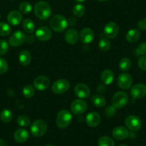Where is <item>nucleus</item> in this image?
<instances>
[{"mask_svg": "<svg viewBox=\"0 0 146 146\" xmlns=\"http://www.w3.org/2000/svg\"><path fill=\"white\" fill-rule=\"evenodd\" d=\"M34 12L36 17L42 20H45V19H48L51 15V7L46 2L40 1L35 5Z\"/></svg>", "mask_w": 146, "mask_h": 146, "instance_id": "obj_1", "label": "nucleus"}, {"mask_svg": "<svg viewBox=\"0 0 146 146\" xmlns=\"http://www.w3.org/2000/svg\"><path fill=\"white\" fill-rule=\"evenodd\" d=\"M50 26L54 32L60 33V32H64L67 29L68 26V22L64 16L57 15L51 18Z\"/></svg>", "mask_w": 146, "mask_h": 146, "instance_id": "obj_2", "label": "nucleus"}, {"mask_svg": "<svg viewBox=\"0 0 146 146\" xmlns=\"http://www.w3.org/2000/svg\"><path fill=\"white\" fill-rule=\"evenodd\" d=\"M72 120L71 113L67 110H62L57 114L56 117V124L61 129L66 128L70 125Z\"/></svg>", "mask_w": 146, "mask_h": 146, "instance_id": "obj_3", "label": "nucleus"}, {"mask_svg": "<svg viewBox=\"0 0 146 146\" xmlns=\"http://www.w3.org/2000/svg\"><path fill=\"white\" fill-rule=\"evenodd\" d=\"M47 130V125L44 120L39 119L31 125V133L35 137H40L44 135Z\"/></svg>", "mask_w": 146, "mask_h": 146, "instance_id": "obj_4", "label": "nucleus"}, {"mask_svg": "<svg viewBox=\"0 0 146 146\" xmlns=\"http://www.w3.org/2000/svg\"><path fill=\"white\" fill-rule=\"evenodd\" d=\"M129 98L125 92L120 91L115 94L112 98V105L116 109H122L128 103Z\"/></svg>", "mask_w": 146, "mask_h": 146, "instance_id": "obj_5", "label": "nucleus"}, {"mask_svg": "<svg viewBox=\"0 0 146 146\" xmlns=\"http://www.w3.org/2000/svg\"><path fill=\"white\" fill-rule=\"evenodd\" d=\"M70 84L69 81L65 79H60L54 82L52 85V90L54 93L60 95L64 94L69 90Z\"/></svg>", "mask_w": 146, "mask_h": 146, "instance_id": "obj_6", "label": "nucleus"}, {"mask_svg": "<svg viewBox=\"0 0 146 146\" xmlns=\"http://www.w3.org/2000/svg\"><path fill=\"white\" fill-rule=\"evenodd\" d=\"M119 33V27L115 22H110L105 26L103 29V34L106 38L114 39Z\"/></svg>", "mask_w": 146, "mask_h": 146, "instance_id": "obj_7", "label": "nucleus"}, {"mask_svg": "<svg viewBox=\"0 0 146 146\" xmlns=\"http://www.w3.org/2000/svg\"><path fill=\"white\" fill-rule=\"evenodd\" d=\"M88 108V105L86 102L82 100H75L71 103L70 110L72 113L74 115H81L85 113Z\"/></svg>", "mask_w": 146, "mask_h": 146, "instance_id": "obj_8", "label": "nucleus"}, {"mask_svg": "<svg viewBox=\"0 0 146 146\" xmlns=\"http://www.w3.org/2000/svg\"><path fill=\"white\" fill-rule=\"evenodd\" d=\"M26 41V35L22 31H16L10 36L9 44L12 47H19Z\"/></svg>", "mask_w": 146, "mask_h": 146, "instance_id": "obj_9", "label": "nucleus"}, {"mask_svg": "<svg viewBox=\"0 0 146 146\" xmlns=\"http://www.w3.org/2000/svg\"><path fill=\"white\" fill-rule=\"evenodd\" d=\"M133 80L128 73H122L117 78V85L122 90H128L133 85Z\"/></svg>", "mask_w": 146, "mask_h": 146, "instance_id": "obj_10", "label": "nucleus"}, {"mask_svg": "<svg viewBox=\"0 0 146 146\" xmlns=\"http://www.w3.org/2000/svg\"><path fill=\"white\" fill-rule=\"evenodd\" d=\"M125 125L129 130L132 131H137L142 127L141 120L135 115H129L125 119Z\"/></svg>", "mask_w": 146, "mask_h": 146, "instance_id": "obj_11", "label": "nucleus"}, {"mask_svg": "<svg viewBox=\"0 0 146 146\" xmlns=\"http://www.w3.org/2000/svg\"><path fill=\"white\" fill-rule=\"evenodd\" d=\"M50 81L48 78L43 75L36 77L33 82L34 88L38 91H44L50 87Z\"/></svg>", "mask_w": 146, "mask_h": 146, "instance_id": "obj_12", "label": "nucleus"}, {"mask_svg": "<svg viewBox=\"0 0 146 146\" xmlns=\"http://www.w3.org/2000/svg\"><path fill=\"white\" fill-rule=\"evenodd\" d=\"M130 95L135 100L144 98L146 95V85L141 83L134 85L130 90Z\"/></svg>", "mask_w": 146, "mask_h": 146, "instance_id": "obj_13", "label": "nucleus"}, {"mask_svg": "<svg viewBox=\"0 0 146 146\" xmlns=\"http://www.w3.org/2000/svg\"><path fill=\"white\" fill-rule=\"evenodd\" d=\"M75 93L77 96L81 99H86L90 96L91 91L89 87L84 83H79L75 87Z\"/></svg>", "mask_w": 146, "mask_h": 146, "instance_id": "obj_14", "label": "nucleus"}, {"mask_svg": "<svg viewBox=\"0 0 146 146\" xmlns=\"http://www.w3.org/2000/svg\"><path fill=\"white\" fill-rule=\"evenodd\" d=\"M52 31L47 27H41L36 31L35 36L38 40L42 42H47L52 37Z\"/></svg>", "mask_w": 146, "mask_h": 146, "instance_id": "obj_15", "label": "nucleus"}, {"mask_svg": "<svg viewBox=\"0 0 146 146\" xmlns=\"http://www.w3.org/2000/svg\"><path fill=\"white\" fill-rule=\"evenodd\" d=\"M95 34L90 28H84L80 33V40L83 44H90L93 41Z\"/></svg>", "mask_w": 146, "mask_h": 146, "instance_id": "obj_16", "label": "nucleus"}, {"mask_svg": "<svg viewBox=\"0 0 146 146\" xmlns=\"http://www.w3.org/2000/svg\"><path fill=\"white\" fill-rule=\"evenodd\" d=\"M113 137L117 140H123L129 136V131L127 128L123 126H118L113 129L112 132Z\"/></svg>", "mask_w": 146, "mask_h": 146, "instance_id": "obj_17", "label": "nucleus"}, {"mask_svg": "<svg viewBox=\"0 0 146 146\" xmlns=\"http://www.w3.org/2000/svg\"><path fill=\"white\" fill-rule=\"evenodd\" d=\"M86 123L88 126L92 127H97L101 123L100 115L98 113L92 112L86 116Z\"/></svg>", "mask_w": 146, "mask_h": 146, "instance_id": "obj_18", "label": "nucleus"}, {"mask_svg": "<svg viewBox=\"0 0 146 146\" xmlns=\"http://www.w3.org/2000/svg\"><path fill=\"white\" fill-rule=\"evenodd\" d=\"M65 41L70 44H75L79 40L78 32L75 29H70L66 32L64 35Z\"/></svg>", "mask_w": 146, "mask_h": 146, "instance_id": "obj_19", "label": "nucleus"}, {"mask_svg": "<svg viewBox=\"0 0 146 146\" xmlns=\"http://www.w3.org/2000/svg\"><path fill=\"white\" fill-rule=\"evenodd\" d=\"M7 21L11 25H13V26L19 25L22 21V14L18 11H12L8 14Z\"/></svg>", "mask_w": 146, "mask_h": 146, "instance_id": "obj_20", "label": "nucleus"}, {"mask_svg": "<svg viewBox=\"0 0 146 146\" xmlns=\"http://www.w3.org/2000/svg\"><path fill=\"white\" fill-rule=\"evenodd\" d=\"M29 138V133L25 129H18L14 134V139L19 143H25Z\"/></svg>", "mask_w": 146, "mask_h": 146, "instance_id": "obj_21", "label": "nucleus"}, {"mask_svg": "<svg viewBox=\"0 0 146 146\" xmlns=\"http://www.w3.org/2000/svg\"><path fill=\"white\" fill-rule=\"evenodd\" d=\"M100 78L104 85H109L114 80V73L110 70H105L101 73Z\"/></svg>", "mask_w": 146, "mask_h": 146, "instance_id": "obj_22", "label": "nucleus"}, {"mask_svg": "<svg viewBox=\"0 0 146 146\" xmlns=\"http://www.w3.org/2000/svg\"><path fill=\"white\" fill-rule=\"evenodd\" d=\"M140 33L137 29H130L126 34V40L130 43H135L137 42L140 39Z\"/></svg>", "mask_w": 146, "mask_h": 146, "instance_id": "obj_23", "label": "nucleus"}, {"mask_svg": "<svg viewBox=\"0 0 146 146\" xmlns=\"http://www.w3.org/2000/svg\"><path fill=\"white\" fill-rule=\"evenodd\" d=\"M32 60L31 53L27 50H22L19 55V61L22 65L27 66Z\"/></svg>", "mask_w": 146, "mask_h": 146, "instance_id": "obj_24", "label": "nucleus"}, {"mask_svg": "<svg viewBox=\"0 0 146 146\" xmlns=\"http://www.w3.org/2000/svg\"><path fill=\"white\" fill-rule=\"evenodd\" d=\"M92 104L97 108H103L106 105V100L100 95H95L91 98Z\"/></svg>", "mask_w": 146, "mask_h": 146, "instance_id": "obj_25", "label": "nucleus"}, {"mask_svg": "<svg viewBox=\"0 0 146 146\" xmlns=\"http://www.w3.org/2000/svg\"><path fill=\"white\" fill-rule=\"evenodd\" d=\"M22 27H23V29L25 32L28 34L33 33L35 29V23L30 19H25L22 22Z\"/></svg>", "mask_w": 146, "mask_h": 146, "instance_id": "obj_26", "label": "nucleus"}, {"mask_svg": "<svg viewBox=\"0 0 146 146\" xmlns=\"http://www.w3.org/2000/svg\"><path fill=\"white\" fill-rule=\"evenodd\" d=\"M13 118V114L12 111L8 109L3 110L1 113H0V119L3 123H10Z\"/></svg>", "mask_w": 146, "mask_h": 146, "instance_id": "obj_27", "label": "nucleus"}, {"mask_svg": "<svg viewBox=\"0 0 146 146\" xmlns=\"http://www.w3.org/2000/svg\"><path fill=\"white\" fill-rule=\"evenodd\" d=\"M85 12H86L85 7L82 4H78V5H75L72 9L73 15L76 17H82L85 14Z\"/></svg>", "mask_w": 146, "mask_h": 146, "instance_id": "obj_28", "label": "nucleus"}, {"mask_svg": "<svg viewBox=\"0 0 146 146\" xmlns=\"http://www.w3.org/2000/svg\"><path fill=\"white\" fill-rule=\"evenodd\" d=\"M98 146H115V143L111 137L102 136L98 140Z\"/></svg>", "mask_w": 146, "mask_h": 146, "instance_id": "obj_29", "label": "nucleus"}, {"mask_svg": "<svg viewBox=\"0 0 146 146\" xmlns=\"http://www.w3.org/2000/svg\"><path fill=\"white\" fill-rule=\"evenodd\" d=\"M132 65L131 60L128 58H123L119 62V68L122 71H127L130 69Z\"/></svg>", "mask_w": 146, "mask_h": 146, "instance_id": "obj_30", "label": "nucleus"}, {"mask_svg": "<svg viewBox=\"0 0 146 146\" xmlns=\"http://www.w3.org/2000/svg\"><path fill=\"white\" fill-rule=\"evenodd\" d=\"M17 123L19 126L21 127H28L29 125H31V120L29 119V117L27 115H19V117H17Z\"/></svg>", "mask_w": 146, "mask_h": 146, "instance_id": "obj_31", "label": "nucleus"}, {"mask_svg": "<svg viewBox=\"0 0 146 146\" xmlns=\"http://www.w3.org/2000/svg\"><path fill=\"white\" fill-rule=\"evenodd\" d=\"M12 32L10 26L5 22H0V36H5L9 35Z\"/></svg>", "mask_w": 146, "mask_h": 146, "instance_id": "obj_32", "label": "nucleus"}, {"mask_svg": "<svg viewBox=\"0 0 146 146\" xmlns=\"http://www.w3.org/2000/svg\"><path fill=\"white\" fill-rule=\"evenodd\" d=\"M32 7L29 2H23L19 5V10L20 12L23 14H29L32 12Z\"/></svg>", "mask_w": 146, "mask_h": 146, "instance_id": "obj_33", "label": "nucleus"}, {"mask_svg": "<svg viewBox=\"0 0 146 146\" xmlns=\"http://www.w3.org/2000/svg\"><path fill=\"white\" fill-rule=\"evenodd\" d=\"M110 42L108 38H102L99 42V47L100 50L103 52H107L110 49Z\"/></svg>", "mask_w": 146, "mask_h": 146, "instance_id": "obj_34", "label": "nucleus"}, {"mask_svg": "<svg viewBox=\"0 0 146 146\" xmlns=\"http://www.w3.org/2000/svg\"><path fill=\"white\" fill-rule=\"evenodd\" d=\"M22 94L25 98H31L35 95V89L32 85H26L22 90Z\"/></svg>", "mask_w": 146, "mask_h": 146, "instance_id": "obj_35", "label": "nucleus"}, {"mask_svg": "<svg viewBox=\"0 0 146 146\" xmlns=\"http://www.w3.org/2000/svg\"><path fill=\"white\" fill-rule=\"evenodd\" d=\"M9 50V44L4 40H0V55L5 54Z\"/></svg>", "mask_w": 146, "mask_h": 146, "instance_id": "obj_36", "label": "nucleus"}, {"mask_svg": "<svg viewBox=\"0 0 146 146\" xmlns=\"http://www.w3.org/2000/svg\"><path fill=\"white\" fill-rule=\"evenodd\" d=\"M116 112H117V109L115 108H114L113 105L112 106H108L105 110V115L107 117L110 118V117L115 115Z\"/></svg>", "mask_w": 146, "mask_h": 146, "instance_id": "obj_37", "label": "nucleus"}, {"mask_svg": "<svg viewBox=\"0 0 146 146\" xmlns=\"http://www.w3.org/2000/svg\"><path fill=\"white\" fill-rule=\"evenodd\" d=\"M8 63L5 59L0 57V75L5 74L8 70Z\"/></svg>", "mask_w": 146, "mask_h": 146, "instance_id": "obj_38", "label": "nucleus"}, {"mask_svg": "<svg viewBox=\"0 0 146 146\" xmlns=\"http://www.w3.org/2000/svg\"><path fill=\"white\" fill-rule=\"evenodd\" d=\"M135 52L137 55H143L146 54V42H143L137 47Z\"/></svg>", "mask_w": 146, "mask_h": 146, "instance_id": "obj_39", "label": "nucleus"}, {"mask_svg": "<svg viewBox=\"0 0 146 146\" xmlns=\"http://www.w3.org/2000/svg\"><path fill=\"white\" fill-rule=\"evenodd\" d=\"M138 66L141 70L146 71V55L140 57L138 60Z\"/></svg>", "mask_w": 146, "mask_h": 146, "instance_id": "obj_40", "label": "nucleus"}, {"mask_svg": "<svg viewBox=\"0 0 146 146\" xmlns=\"http://www.w3.org/2000/svg\"><path fill=\"white\" fill-rule=\"evenodd\" d=\"M137 27L141 30H146V17L137 22Z\"/></svg>", "mask_w": 146, "mask_h": 146, "instance_id": "obj_41", "label": "nucleus"}, {"mask_svg": "<svg viewBox=\"0 0 146 146\" xmlns=\"http://www.w3.org/2000/svg\"><path fill=\"white\" fill-rule=\"evenodd\" d=\"M105 90H106V88H105V86L104 85L100 84L97 87V91L100 93H103V92H105Z\"/></svg>", "mask_w": 146, "mask_h": 146, "instance_id": "obj_42", "label": "nucleus"}, {"mask_svg": "<svg viewBox=\"0 0 146 146\" xmlns=\"http://www.w3.org/2000/svg\"><path fill=\"white\" fill-rule=\"evenodd\" d=\"M29 40H31V43L35 41V36H28L27 37H26V41L29 43Z\"/></svg>", "mask_w": 146, "mask_h": 146, "instance_id": "obj_43", "label": "nucleus"}, {"mask_svg": "<svg viewBox=\"0 0 146 146\" xmlns=\"http://www.w3.org/2000/svg\"><path fill=\"white\" fill-rule=\"evenodd\" d=\"M67 22H68V25H71L72 26V25H75V22L76 21H75V19H73V18H70Z\"/></svg>", "mask_w": 146, "mask_h": 146, "instance_id": "obj_44", "label": "nucleus"}, {"mask_svg": "<svg viewBox=\"0 0 146 146\" xmlns=\"http://www.w3.org/2000/svg\"><path fill=\"white\" fill-rule=\"evenodd\" d=\"M0 146H7L6 143L2 139H0Z\"/></svg>", "mask_w": 146, "mask_h": 146, "instance_id": "obj_45", "label": "nucleus"}, {"mask_svg": "<svg viewBox=\"0 0 146 146\" xmlns=\"http://www.w3.org/2000/svg\"><path fill=\"white\" fill-rule=\"evenodd\" d=\"M75 1H77V2H85V0H75Z\"/></svg>", "mask_w": 146, "mask_h": 146, "instance_id": "obj_46", "label": "nucleus"}, {"mask_svg": "<svg viewBox=\"0 0 146 146\" xmlns=\"http://www.w3.org/2000/svg\"><path fill=\"white\" fill-rule=\"evenodd\" d=\"M98 2H106V1H108V0H98Z\"/></svg>", "mask_w": 146, "mask_h": 146, "instance_id": "obj_47", "label": "nucleus"}, {"mask_svg": "<svg viewBox=\"0 0 146 146\" xmlns=\"http://www.w3.org/2000/svg\"><path fill=\"white\" fill-rule=\"evenodd\" d=\"M119 146H128V145H125V144H122V145H120Z\"/></svg>", "mask_w": 146, "mask_h": 146, "instance_id": "obj_48", "label": "nucleus"}, {"mask_svg": "<svg viewBox=\"0 0 146 146\" xmlns=\"http://www.w3.org/2000/svg\"><path fill=\"white\" fill-rule=\"evenodd\" d=\"M45 146H52V145H49V144H47V145H46Z\"/></svg>", "mask_w": 146, "mask_h": 146, "instance_id": "obj_49", "label": "nucleus"}, {"mask_svg": "<svg viewBox=\"0 0 146 146\" xmlns=\"http://www.w3.org/2000/svg\"><path fill=\"white\" fill-rule=\"evenodd\" d=\"M12 1H15V0H12Z\"/></svg>", "mask_w": 146, "mask_h": 146, "instance_id": "obj_50", "label": "nucleus"}, {"mask_svg": "<svg viewBox=\"0 0 146 146\" xmlns=\"http://www.w3.org/2000/svg\"><path fill=\"white\" fill-rule=\"evenodd\" d=\"M0 18H1V15H0Z\"/></svg>", "mask_w": 146, "mask_h": 146, "instance_id": "obj_51", "label": "nucleus"}]
</instances>
